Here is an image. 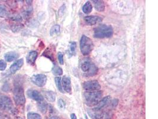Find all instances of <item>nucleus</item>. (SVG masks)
I'll return each instance as SVG.
<instances>
[{
  "instance_id": "obj_10",
  "label": "nucleus",
  "mask_w": 158,
  "mask_h": 119,
  "mask_svg": "<svg viewBox=\"0 0 158 119\" xmlns=\"http://www.w3.org/2000/svg\"><path fill=\"white\" fill-rule=\"evenodd\" d=\"M62 86L64 92L67 93H70L72 91V86H71V78L68 76H64L61 79Z\"/></svg>"
},
{
  "instance_id": "obj_29",
  "label": "nucleus",
  "mask_w": 158,
  "mask_h": 119,
  "mask_svg": "<svg viewBox=\"0 0 158 119\" xmlns=\"http://www.w3.org/2000/svg\"><path fill=\"white\" fill-rule=\"evenodd\" d=\"M58 59L60 64L63 65L64 64V55L61 52H59L58 53Z\"/></svg>"
},
{
  "instance_id": "obj_4",
  "label": "nucleus",
  "mask_w": 158,
  "mask_h": 119,
  "mask_svg": "<svg viewBox=\"0 0 158 119\" xmlns=\"http://www.w3.org/2000/svg\"><path fill=\"white\" fill-rule=\"evenodd\" d=\"M81 68L86 76H93L97 73V67H96L89 59L82 60L81 64Z\"/></svg>"
},
{
  "instance_id": "obj_37",
  "label": "nucleus",
  "mask_w": 158,
  "mask_h": 119,
  "mask_svg": "<svg viewBox=\"0 0 158 119\" xmlns=\"http://www.w3.org/2000/svg\"><path fill=\"white\" fill-rule=\"evenodd\" d=\"M15 119H22V117H17V118H15Z\"/></svg>"
},
{
  "instance_id": "obj_15",
  "label": "nucleus",
  "mask_w": 158,
  "mask_h": 119,
  "mask_svg": "<svg viewBox=\"0 0 158 119\" xmlns=\"http://www.w3.org/2000/svg\"><path fill=\"white\" fill-rule=\"evenodd\" d=\"M37 52L36 51H30L28 54L27 56V62L30 64H34L35 61H36V59L37 57Z\"/></svg>"
},
{
  "instance_id": "obj_16",
  "label": "nucleus",
  "mask_w": 158,
  "mask_h": 119,
  "mask_svg": "<svg viewBox=\"0 0 158 119\" xmlns=\"http://www.w3.org/2000/svg\"><path fill=\"white\" fill-rule=\"evenodd\" d=\"M44 98L49 102H54L56 99V95L54 92L51 90H44L43 91Z\"/></svg>"
},
{
  "instance_id": "obj_27",
  "label": "nucleus",
  "mask_w": 158,
  "mask_h": 119,
  "mask_svg": "<svg viewBox=\"0 0 158 119\" xmlns=\"http://www.w3.org/2000/svg\"><path fill=\"white\" fill-rule=\"evenodd\" d=\"M76 48H77V44L75 42H71L69 44V52L73 55L76 52Z\"/></svg>"
},
{
  "instance_id": "obj_31",
  "label": "nucleus",
  "mask_w": 158,
  "mask_h": 119,
  "mask_svg": "<svg viewBox=\"0 0 158 119\" xmlns=\"http://www.w3.org/2000/svg\"><path fill=\"white\" fill-rule=\"evenodd\" d=\"M11 19L15 22H21L22 20V17L20 15H15L11 17Z\"/></svg>"
},
{
  "instance_id": "obj_28",
  "label": "nucleus",
  "mask_w": 158,
  "mask_h": 119,
  "mask_svg": "<svg viewBox=\"0 0 158 119\" xmlns=\"http://www.w3.org/2000/svg\"><path fill=\"white\" fill-rule=\"evenodd\" d=\"M58 107H59V108L62 110H64L65 109V107H66V103H65V101L60 98L59 99L58 101Z\"/></svg>"
},
{
  "instance_id": "obj_11",
  "label": "nucleus",
  "mask_w": 158,
  "mask_h": 119,
  "mask_svg": "<svg viewBox=\"0 0 158 119\" xmlns=\"http://www.w3.org/2000/svg\"><path fill=\"white\" fill-rule=\"evenodd\" d=\"M88 114L93 119H101L104 117V113L102 110H98L95 108L88 109Z\"/></svg>"
},
{
  "instance_id": "obj_21",
  "label": "nucleus",
  "mask_w": 158,
  "mask_h": 119,
  "mask_svg": "<svg viewBox=\"0 0 158 119\" xmlns=\"http://www.w3.org/2000/svg\"><path fill=\"white\" fill-rule=\"evenodd\" d=\"M52 73L55 76H60L63 74V70L61 67L57 65H55L52 68Z\"/></svg>"
},
{
  "instance_id": "obj_14",
  "label": "nucleus",
  "mask_w": 158,
  "mask_h": 119,
  "mask_svg": "<svg viewBox=\"0 0 158 119\" xmlns=\"http://www.w3.org/2000/svg\"><path fill=\"white\" fill-rule=\"evenodd\" d=\"M110 99L111 97L110 96H107L103 98L99 101V103L95 106L94 108L98 110H102L105 107H106L109 104Z\"/></svg>"
},
{
  "instance_id": "obj_17",
  "label": "nucleus",
  "mask_w": 158,
  "mask_h": 119,
  "mask_svg": "<svg viewBox=\"0 0 158 119\" xmlns=\"http://www.w3.org/2000/svg\"><path fill=\"white\" fill-rule=\"evenodd\" d=\"M19 55L17 52L11 51V52L6 53L4 55V58L8 62H11V61H14L15 60L17 59L19 57Z\"/></svg>"
},
{
  "instance_id": "obj_18",
  "label": "nucleus",
  "mask_w": 158,
  "mask_h": 119,
  "mask_svg": "<svg viewBox=\"0 0 158 119\" xmlns=\"http://www.w3.org/2000/svg\"><path fill=\"white\" fill-rule=\"evenodd\" d=\"M95 8L98 11H103L105 9V4L103 1L94 0L92 1Z\"/></svg>"
},
{
  "instance_id": "obj_22",
  "label": "nucleus",
  "mask_w": 158,
  "mask_h": 119,
  "mask_svg": "<svg viewBox=\"0 0 158 119\" xmlns=\"http://www.w3.org/2000/svg\"><path fill=\"white\" fill-rule=\"evenodd\" d=\"M55 83L56 85V87L58 88V90L61 92L62 93H64V90L62 88V82H61V77H56L55 79Z\"/></svg>"
},
{
  "instance_id": "obj_32",
  "label": "nucleus",
  "mask_w": 158,
  "mask_h": 119,
  "mask_svg": "<svg viewBox=\"0 0 158 119\" xmlns=\"http://www.w3.org/2000/svg\"><path fill=\"white\" fill-rule=\"evenodd\" d=\"M31 11H32V8H29V9H27V10H26L23 13V15L25 16V17H27L31 13Z\"/></svg>"
},
{
  "instance_id": "obj_39",
  "label": "nucleus",
  "mask_w": 158,
  "mask_h": 119,
  "mask_svg": "<svg viewBox=\"0 0 158 119\" xmlns=\"http://www.w3.org/2000/svg\"><path fill=\"white\" fill-rule=\"evenodd\" d=\"M108 119V118H107V119H106H106Z\"/></svg>"
},
{
  "instance_id": "obj_24",
  "label": "nucleus",
  "mask_w": 158,
  "mask_h": 119,
  "mask_svg": "<svg viewBox=\"0 0 158 119\" xmlns=\"http://www.w3.org/2000/svg\"><path fill=\"white\" fill-rule=\"evenodd\" d=\"M23 28V25L20 23H13L11 26V29L14 32L20 31Z\"/></svg>"
},
{
  "instance_id": "obj_30",
  "label": "nucleus",
  "mask_w": 158,
  "mask_h": 119,
  "mask_svg": "<svg viewBox=\"0 0 158 119\" xmlns=\"http://www.w3.org/2000/svg\"><path fill=\"white\" fill-rule=\"evenodd\" d=\"M7 67V63L3 60H0V70L3 71Z\"/></svg>"
},
{
  "instance_id": "obj_8",
  "label": "nucleus",
  "mask_w": 158,
  "mask_h": 119,
  "mask_svg": "<svg viewBox=\"0 0 158 119\" xmlns=\"http://www.w3.org/2000/svg\"><path fill=\"white\" fill-rule=\"evenodd\" d=\"M31 81L36 86L43 87L47 82V76L43 74H35L31 77Z\"/></svg>"
},
{
  "instance_id": "obj_33",
  "label": "nucleus",
  "mask_w": 158,
  "mask_h": 119,
  "mask_svg": "<svg viewBox=\"0 0 158 119\" xmlns=\"http://www.w3.org/2000/svg\"><path fill=\"white\" fill-rule=\"evenodd\" d=\"M0 119H11V117L5 113L0 112Z\"/></svg>"
},
{
  "instance_id": "obj_9",
  "label": "nucleus",
  "mask_w": 158,
  "mask_h": 119,
  "mask_svg": "<svg viewBox=\"0 0 158 119\" xmlns=\"http://www.w3.org/2000/svg\"><path fill=\"white\" fill-rule=\"evenodd\" d=\"M27 95L29 98L35 100L37 102H42L44 100V97L37 90L33 89H29L27 91Z\"/></svg>"
},
{
  "instance_id": "obj_26",
  "label": "nucleus",
  "mask_w": 158,
  "mask_h": 119,
  "mask_svg": "<svg viewBox=\"0 0 158 119\" xmlns=\"http://www.w3.org/2000/svg\"><path fill=\"white\" fill-rule=\"evenodd\" d=\"M27 119H42V117L37 113L30 112L27 114Z\"/></svg>"
},
{
  "instance_id": "obj_5",
  "label": "nucleus",
  "mask_w": 158,
  "mask_h": 119,
  "mask_svg": "<svg viewBox=\"0 0 158 119\" xmlns=\"http://www.w3.org/2000/svg\"><path fill=\"white\" fill-rule=\"evenodd\" d=\"M14 100L17 105H23L26 103V98L24 96V92L23 86L17 85L13 90Z\"/></svg>"
},
{
  "instance_id": "obj_35",
  "label": "nucleus",
  "mask_w": 158,
  "mask_h": 119,
  "mask_svg": "<svg viewBox=\"0 0 158 119\" xmlns=\"http://www.w3.org/2000/svg\"><path fill=\"white\" fill-rule=\"evenodd\" d=\"M59 119L58 118V117L57 116H52L50 117V119Z\"/></svg>"
},
{
  "instance_id": "obj_20",
  "label": "nucleus",
  "mask_w": 158,
  "mask_h": 119,
  "mask_svg": "<svg viewBox=\"0 0 158 119\" xmlns=\"http://www.w3.org/2000/svg\"><path fill=\"white\" fill-rule=\"evenodd\" d=\"M60 26L59 24H55L53 25L50 30V36L53 37L55 36V35H57L60 32Z\"/></svg>"
},
{
  "instance_id": "obj_3",
  "label": "nucleus",
  "mask_w": 158,
  "mask_h": 119,
  "mask_svg": "<svg viewBox=\"0 0 158 119\" xmlns=\"http://www.w3.org/2000/svg\"><path fill=\"white\" fill-rule=\"evenodd\" d=\"M94 44L92 40L85 35H82L80 40V50L84 55L89 54L93 49Z\"/></svg>"
},
{
  "instance_id": "obj_25",
  "label": "nucleus",
  "mask_w": 158,
  "mask_h": 119,
  "mask_svg": "<svg viewBox=\"0 0 158 119\" xmlns=\"http://www.w3.org/2000/svg\"><path fill=\"white\" fill-rule=\"evenodd\" d=\"M38 108L42 113H45L48 110V105L43 101L39 102L38 104Z\"/></svg>"
},
{
  "instance_id": "obj_13",
  "label": "nucleus",
  "mask_w": 158,
  "mask_h": 119,
  "mask_svg": "<svg viewBox=\"0 0 158 119\" xmlns=\"http://www.w3.org/2000/svg\"><path fill=\"white\" fill-rule=\"evenodd\" d=\"M24 64V60L23 59L18 60L15 63H13L10 68V72L11 74H15L18 70H19Z\"/></svg>"
},
{
  "instance_id": "obj_7",
  "label": "nucleus",
  "mask_w": 158,
  "mask_h": 119,
  "mask_svg": "<svg viewBox=\"0 0 158 119\" xmlns=\"http://www.w3.org/2000/svg\"><path fill=\"white\" fill-rule=\"evenodd\" d=\"M82 87L88 92L98 91L101 89L100 84L97 81H88L84 82Z\"/></svg>"
},
{
  "instance_id": "obj_2",
  "label": "nucleus",
  "mask_w": 158,
  "mask_h": 119,
  "mask_svg": "<svg viewBox=\"0 0 158 119\" xmlns=\"http://www.w3.org/2000/svg\"><path fill=\"white\" fill-rule=\"evenodd\" d=\"M102 96L101 91L86 92L84 94V98L85 103L89 107H95L99 103Z\"/></svg>"
},
{
  "instance_id": "obj_1",
  "label": "nucleus",
  "mask_w": 158,
  "mask_h": 119,
  "mask_svg": "<svg viewBox=\"0 0 158 119\" xmlns=\"http://www.w3.org/2000/svg\"><path fill=\"white\" fill-rule=\"evenodd\" d=\"M113 35V29L111 26L101 24L94 30V37L96 38H108Z\"/></svg>"
},
{
  "instance_id": "obj_6",
  "label": "nucleus",
  "mask_w": 158,
  "mask_h": 119,
  "mask_svg": "<svg viewBox=\"0 0 158 119\" xmlns=\"http://www.w3.org/2000/svg\"><path fill=\"white\" fill-rule=\"evenodd\" d=\"M0 109L4 111H11L14 110L13 104L11 99L5 95H2L0 98Z\"/></svg>"
},
{
  "instance_id": "obj_19",
  "label": "nucleus",
  "mask_w": 158,
  "mask_h": 119,
  "mask_svg": "<svg viewBox=\"0 0 158 119\" xmlns=\"http://www.w3.org/2000/svg\"><path fill=\"white\" fill-rule=\"evenodd\" d=\"M93 10V6L91 4V3L89 1H87L85 2V4L82 7V10L83 12L85 14H89Z\"/></svg>"
},
{
  "instance_id": "obj_23",
  "label": "nucleus",
  "mask_w": 158,
  "mask_h": 119,
  "mask_svg": "<svg viewBox=\"0 0 158 119\" xmlns=\"http://www.w3.org/2000/svg\"><path fill=\"white\" fill-rule=\"evenodd\" d=\"M8 15V12L7 9L6 7L5 6L0 4V17H5Z\"/></svg>"
},
{
  "instance_id": "obj_34",
  "label": "nucleus",
  "mask_w": 158,
  "mask_h": 119,
  "mask_svg": "<svg viewBox=\"0 0 158 119\" xmlns=\"http://www.w3.org/2000/svg\"><path fill=\"white\" fill-rule=\"evenodd\" d=\"M71 119H77V116L75 115V114L74 113H72L71 114Z\"/></svg>"
},
{
  "instance_id": "obj_36",
  "label": "nucleus",
  "mask_w": 158,
  "mask_h": 119,
  "mask_svg": "<svg viewBox=\"0 0 158 119\" xmlns=\"http://www.w3.org/2000/svg\"><path fill=\"white\" fill-rule=\"evenodd\" d=\"M26 2H27V3L28 4H31V2H33L32 1H26Z\"/></svg>"
},
{
  "instance_id": "obj_40",
  "label": "nucleus",
  "mask_w": 158,
  "mask_h": 119,
  "mask_svg": "<svg viewBox=\"0 0 158 119\" xmlns=\"http://www.w3.org/2000/svg\"><path fill=\"white\" fill-rule=\"evenodd\" d=\"M82 119V118H80V119Z\"/></svg>"
},
{
  "instance_id": "obj_38",
  "label": "nucleus",
  "mask_w": 158,
  "mask_h": 119,
  "mask_svg": "<svg viewBox=\"0 0 158 119\" xmlns=\"http://www.w3.org/2000/svg\"><path fill=\"white\" fill-rule=\"evenodd\" d=\"M85 119H88V117H87V116H86V114L85 115Z\"/></svg>"
},
{
  "instance_id": "obj_12",
  "label": "nucleus",
  "mask_w": 158,
  "mask_h": 119,
  "mask_svg": "<svg viewBox=\"0 0 158 119\" xmlns=\"http://www.w3.org/2000/svg\"><path fill=\"white\" fill-rule=\"evenodd\" d=\"M102 19L96 15H89V16H86L84 17V21L88 25H95L97 23H99L102 21Z\"/></svg>"
}]
</instances>
